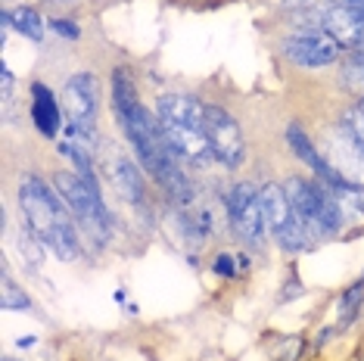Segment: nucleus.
<instances>
[{"mask_svg":"<svg viewBox=\"0 0 364 361\" xmlns=\"http://www.w3.org/2000/svg\"><path fill=\"white\" fill-rule=\"evenodd\" d=\"M156 122H159L165 144L181 159L193 162V166H205L209 159H215L209 134H205V103L187 94H165L156 103Z\"/></svg>","mask_w":364,"mask_h":361,"instance_id":"obj_3","label":"nucleus"},{"mask_svg":"<svg viewBox=\"0 0 364 361\" xmlns=\"http://www.w3.org/2000/svg\"><path fill=\"white\" fill-rule=\"evenodd\" d=\"M343 85H349L355 90H364V47H358V50H352L349 56H346Z\"/></svg>","mask_w":364,"mask_h":361,"instance_id":"obj_18","label":"nucleus"},{"mask_svg":"<svg viewBox=\"0 0 364 361\" xmlns=\"http://www.w3.org/2000/svg\"><path fill=\"white\" fill-rule=\"evenodd\" d=\"M106 171H109L115 193H119L128 206H144V178H140L137 166L125 153H112L109 159H106Z\"/></svg>","mask_w":364,"mask_h":361,"instance_id":"obj_13","label":"nucleus"},{"mask_svg":"<svg viewBox=\"0 0 364 361\" xmlns=\"http://www.w3.org/2000/svg\"><path fill=\"white\" fill-rule=\"evenodd\" d=\"M287 144H289V150L296 153V159L302 162V166H309L314 175H318V180L327 187V190H336V187H346V180L336 175L333 168L327 166V159L321 156V150L314 146V141L305 131L299 128V125H289L287 128Z\"/></svg>","mask_w":364,"mask_h":361,"instance_id":"obj_12","label":"nucleus"},{"mask_svg":"<svg viewBox=\"0 0 364 361\" xmlns=\"http://www.w3.org/2000/svg\"><path fill=\"white\" fill-rule=\"evenodd\" d=\"M205 134H209V146L215 162L228 168L243 166L246 159V141H243V131H240L237 119L230 116L228 109L215 103H205Z\"/></svg>","mask_w":364,"mask_h":361,"instance_id":"obj_7","label":"nucleus"},{"mask_svg":"<svg viewBox=\"0 0 364 361\" xmlns=\"http://www.w3.org/2000/svg\"><path fill=\"white\" fill-rule=\"evenodd\" d=\"M321 156H324L327 166L333 168L346 184L364 187V146L355 141L343 125L324 131V137H321Z\"/></svg>","mask_w":364,"mask_h":361,"instance_id":"obj_8","label":"nucleus"},{"mask_svg":"<svg viewBox=\"0 0 364 361\" xmlns=\"http://www.w3.org/2000/svg\"><path fill=\"white\" fill-rule=\"evenodd\" d=\"M31 122H35L38 134H44L47 141H53L60 131V103H56L53 90L41 81L31 85Z\"/></svg>","mask_w":364,"mask_h":361,"instance_id":"obj_14","label":"nucleus"},{"mask_svg":"<svg viewBox=\"0 0 364 361\" xmlns=\"http://www.w3.org/2000/svg\"><path fill=\"white\" fill-rule=\"evenodd\" d=\"M284 190L289 196V206L299 215L305 225L311 227L318 237L336 234L346 221V206L327 190L324 184L309 178H289L284 184Z\"/></svg>","mask_w":364,"mask_h":361,"instance_id":"obj_4","label":"nucleus"},{"mask_svg":"<svg viewBox=\"0 0 364 361\" xmlns=\"http://www.w3.org/2000/svg\"><path fill=\"white\" fill-rule=\"evenodd\" d=\"M0 306L10 308V311H28L31 308V299L10 281V277L4 274V293H0Z\"/></svg>","mask_w":364,"mask_h":361,"instance_id":"obj_19","label":"nucleus"},{"mask_svg":"<svg viewBox=\"0 0 364 361\" xmlns=\"http://www.w3.org/2000/svg\"><path fill=\"white\" fill-rule=\"evenodd\" d=\"M56 193L63 196V203L69 206V212L75 215V221L94 240H106L109 237V212H106L100 200V187L90 184L87 178H81L78 171H60L53 178Z\"/></svg>","mask_w":364,"mask_h":361,"instance_id":"obj_5","label":"nucleus"},{"mask_svg":"<svg viewBox=\"0 0 364 361\" xmlns=\"http://www.w3.org/2000/svg\"><path fill=\"white\" fill-rule=\"evenodd\" d=\"M215 274H221V277H234L237 274V265H234V256H228V252H221L218 259H215Z\"/></svg>","mask_w":364,"mask_h":361,"instance_id":"obj_23","label":"nucleus"},{"mask_svg":"<svg viewBox=\"0 0 364 361\" xmlns=\"http://www.w3.org/2000/svg\"><path fill=\"white\" fill-rule=\"evenodd\" d=\"M10 22L16 31H22L28 41H41L44 38V19L38 16V10H31V6H16L10 13Z\"/></svg>","mask_w":364,"mask_h":361,"instance_id":"obj_17","label":"nucleus"},{"mask_svg":"<svg viewBox=\"0 0 364 361\" xmlns=\"http://www.w3.org/2000/svg\"><path fill=\"white\" fill-rule=\"evenodd\" d=\"M19 209L28 221V231L38 237L47 249H53L63 262H75L81 256V240L75 215L56 193V187L44 184L38 175H22L19 180Z\"/></svg>","mask_w":364,"mask_h":361,"instance_id":"obj_2","label":"nucleus"},{"mask_svg":"<svg viewBox=\"0 0 364 361\" xmlns=\"http://www.w3.org/2000/svg\"><path fill=\"white\" fill-rule=\"evenodd\" d=\"M343 128L349 131V134L364 146V103L358 106H352V109H346V116H343Z\"/></svg>","mask_w":364,"mask_h":361,"instance_id":"obj_21","label":"nucleus"},{"mask_svg":"<svg viewBox=\"0 0 364 361\" xmlns=\"http://www.w3.org/2000/svg\"><path fill=\"white\" fill-rule=\"evenodd\" d=\"M112 109H115V119H119L122 131H125L128 144L134 146L137 159L144 162V168L150 171L175 200L187 203L190 200V180L184 178V171L178 166L181 156L165 144L159 122L144 109L128 69L112 72Z\"/></svg>","mask_w":364,"mask_h":361,"instance_id":"obj_1","label":"nucleus"},{"mask_svg":"<svg viewBox=\"0 0 364 361\" xmlns=\"http://www.w3.org/2000/svg\"><path fill=\"white\" fill-rule=\"evenodd\" d=\"M361 299H364V277H361V281H355L349 290L343 293V299H339V306H343V324H349L352 318L358 315Z\"/></svg>","mask_w":364,"mask_h":361,"instance_id":"obj_20","label":"nucleus"},{"mask_svg":"<svg viewBox=\"0 0 364 361\" xmlns=\"http://www.w3.org/2000/svg\"><path fill=\"white\" fill-rule=\"evenodd\" d=\"M0 78H4L0 85H4V103H6V97H10V87H13V75H10V69H6V65L0 69Z\"/></svg>","mask_w":364,"mask_h":361,"instance_id":"obj_24","label":"nucleus"},{"mask_svg":"<svg viewBox=\"0 0 364 361\" xmlns=\"http://www.w3.org/2000/svg\"><path fill=\"white\" fill-rule=\"evenodd\" d=\"M318 28L327 31L343 47H352V50L364 47V16L352 10V6H327V10H321Z\"/></svg>","mask_w":364,"mask_h":361,"instance_id":"obj_11","label":"nucleus"},{"mask_svg":"<svg viewBox=\"0 0 364 361\" xmlns=\"http://www.w3.org/2000/svg\"><path fill=\"white\" fill-rule=\"evenodd\" d=\"M274 240L284 246L287 252H305V249H314V243H318V234H314L311 227L293 212V218L287 221V227L274 237Z\"/></svg>","mask_w":364,"mask_h":361,"instance_id":"obj_16","label":"nucleus"},{"mask_svg":"<svg viewBox=\"0 0 364 361\" xmlns=\"http://www.w3.org/2000/svg\"><path fill=\"white\" fill-rule=\"evenodd\" d=\"M361 103H364V100H361Z\"/></svg>","mask_w":364,"mask_h":361,"instance_id":"obj_26","label":"nucleus"},{"mask_svg":"<svg viewBox=\"0 0 364 361\" xmlns=\"http://www.w3.org/2000/svg\"><path fill=\"white\" fill-rule=\"evenodd\" d=\"M63 109L69 112V122H90L97 119V109H100V85L90 72H78L63 85Z\"/></svg>","mask_w":364,"mask_h":361,"instance_id":"obj_10","label":"nucleus"},{"mask_svg":"<svg viewBox=\"0 0 364 361\" xmlns=\"http://www.w3.org/2000/svg\"><path fill=\"white\" fill-rule=\"evenodd\" d=\"M280 53L293 65H302V69H324V65L343 60V44L321 28H305L280 41Z\"/></svg>","mask_w":364,"mask_h":361,"instance_id":"obj_6","label":"nucleus"},{"mask_svg":"<svg viewBox=\"0 0 364 361\" xmlns=\"http://www.w3.org/2000/svg\"><path fill=\"white\" fill-rule=\"evenodd\" d=\"M50 28L65 41H78L81 38V28L75 26V22H69V19H50Z\"/></svg>","mask_w":364,"mask_h":361,"instance_id":"obj_22","label":"nucleus"},{"mask_svg":"<svg viewBox=\"0 0 364 361\" xmlns=\"http://www.w3.org/2000/svg\"><path fill=\"white\" fill-rule=\"evenodd\" d=\"M225 206L230 215V225L240 240H246L250 246H259L264 240V218H262V203H259V190L252 184H237L234 190L225 196Z\"/></svg>","mask_w":364,"mask_h":361,"instance_id":"obj_9","label":"nucleus"},{"mask_svg":"<svg viewBox=\"0 0 364 361\" xmlns=\"http://www.w3.org/2000/svg\"><path fill=\"white\" fill-rule=\"evenodd\" d=\"M259 203H262L264 231L277 237L287 227V221L293 218V206H289L287 190L280 184H264V187H259Z\"/></svg>","mask_w":364,"mask_h":361,"instance_id":"obj_15","label":"nucleus"},{"mask_svg":"<svg viewBox=\"0 0 364 361\" xmlns=\"http://www.w3.org/2000/svg\"><path fill=\"white\" fill-rule=\"evenodd\" d=\"M237 262H240V268H250V256H246V252H240Z\"/></svg>","mask_w":364,"mask_h":361,"instance_id":"obj_25","label":"nucleus"}]
</instances>
